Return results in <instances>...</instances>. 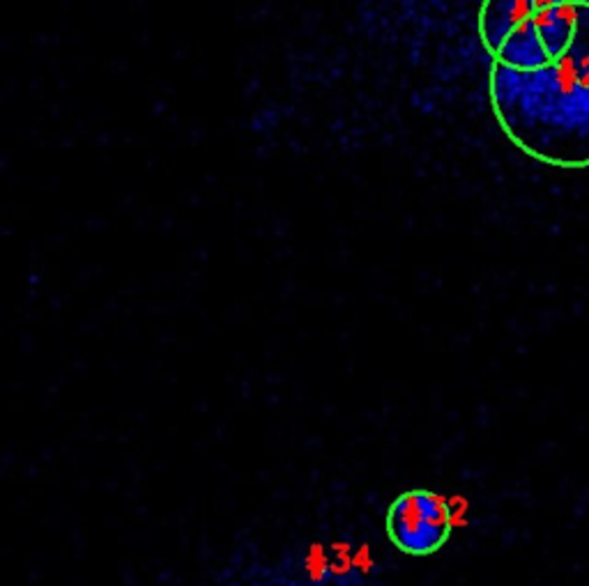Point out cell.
Here are the masks:
<instances>
[{
    "instance_id": "obj_1",
    "label": "cell",
    "mask_w": 589,
    "mask_h": 586,
    "mask_svg": "<svg viewBox=\"0 0 589 586\" xmlns=\"http://www.w3.org/2000/svg\"><path fill=\"white\" fill-rule=\"evenodd\" d=\"M490 109L505 137L550 169L589 171V88L562 62L518 72L493 60Z\"/></svg>"
},
{
    "instance_id": "obj_2",
    "label": "cell",
    "mask_w": 589,
    "mask_h": 586,
    "mask_svg": "<svg viewBox=\"0 0 589 586\" xmlns=\"http://www.w3.org/2000/svg\"><path fill=\"white\" fill-rule=\"evenodd\" d=\"M385 529L391 545L403 555L431 557L451 538L453 508L442 495L417 487L391 502Z\"/></svg>"
},
{
    "instance_id": "obj_3",
    "label": "cell",
    "mask_w": 589,
    "mask_h": 586,
    "mask_svg": "<svg viewBox=\"0 0 589 586\" xmlns=\"http://www.w3.org/2000/svg\"><path fill=\"white\" fill-rule=\"evenodd\" d=\"M537 0H483L479 8V40L493 58L516 28L532 19Z\"/></svg>"
},
{
    "instance_id": "obj_4",
    "label": "cell",
    "mask_w": 589,
    "mask_h": 586,
    "mask_svg": "<svg viewBox=\"0 0 589 586\" xmlns=\"http://www.w3.org/2000/svg\"><path fill=\"white\" fill-rule=\"evenodd\" d=\"M496 62L507 64L511 70L518 72H535L541 68H548L550 58L546 53V47L539 38V30L535 19H528L520 28H516L511 36L505 40L500 51L493 55Z\"/></svg>"
},
{
    "instance_id": "obj_5",
    "label": "cell",
    "mask_w": 589,
    "mask_h": 586,
    "mask_svg": "<svg viewBox=\"0 0 589 586\" xmlns=\"http://www.w3.org/2000/svg\"><path fill=\"white\" fill-rule=\"evenodd\" d=\"M565 70L589 88V8H576V32L567 55L560 60Z\"/></svg>"
},
{
    "instance_id": "obj_6",
    "label": "cell",
    "mask_w": 589,
    "mask_h": 586,
    "mask_svg": "<svg viewBox=\"0 0 589 586\" xmlns=\"http://www.w3.org/2000/svg\"><path fill=\"white\" fill-rule=\"evenodd\" d=\"M569 3H571V6H576V8H580V6L589 8V0H569Z\"/></svg>"
}]
</instances>
